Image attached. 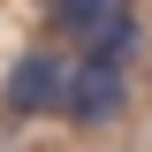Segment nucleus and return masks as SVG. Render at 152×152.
Returning a JSON list of instances; mask_svg holds the SVG:
<instances>
[{
    "label": "nucleus",
    "instance_id": "obj_1",
    "mask_svg": "<svg viewBox=\"0 0 152 152\" xmlns=\"http://www.w3.org/2000/svg\"><path fill=\"white\" fill-rule=\"evenodd\" d=\"M69 61L53 53V46H31V53L8 61V76H0V107L23 114V122H38V114H61L69 107Z\"/></svg>",
    "mask_w": 152,
    "mask_h": 152
},
{
    "label": "nucleus",
    "instance_id": "obj_2",
    "mask_svg": "<svg viewBox=\"0 0 152 152\" xmlns=\"http://www.w3.org/2000/svg\"><path fill=\"white\" fill-rule=\"evenodd\" d=\"M61 114H69L76 129H114V122L129 114V69H114V61H76Z\"/></svg>",
    "mask_w": 152,
    "mask_h": 152
},
{
    "label": "nucleus",
    "instance_id": "obj_3",
    "mask_svg": "<svg viewBox=\"0 0 152 152\" xmlns=\"http://www.w3.org/2000/svg\"><path fill=\"white\" fill-rule=\"evenodd\" d=\"M137 38H145V31H137V15L122 8V0H114L107 15H99V31L84 38V61H114V69H129V53H137Z\"/></svg>",
    "mask_w": 152,
    "mask_h": 152
},
{
    "label": "nucleus",
    "instance_id": "obj_4",
    "mask_svg": "<svg viewBox=\"0 0 152 152\" xmlns=\"http://www.w3.org/2000/svg\"><path fill=\"white\" fill-rule=\"evenodd\" d=\"M114 0H46V23H53L61 38H76V46H84V38L99 31V15H107Z\"/></svg>",
    "mask_w": 152,
    "mask_h": 152
}]
</instances>
